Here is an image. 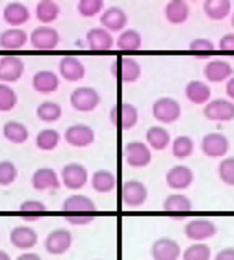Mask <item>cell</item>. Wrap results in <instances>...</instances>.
<instances>
[{"label": "cell", "mask_w": 234, "mask_h": 260, "mask_svg": "<svg viewBox=\"0 0 234 260\" xmlns=\"http://www.w3.org/2000/svg\"><path fill=\"white\" fill-rule=\"evenodd\" d=\"M86 44L93 51H109L114 46V38L104 28H91L86 32Z\"/></svg>", "instance_id": "cb8c5ba5"}, {"label": "cell", "mask_w": 234, "mask_h": 260, "mask_svg": "<svg viewBox=\"0 0 234 260\" xmlns=\"http://www.w3.org/2000/svg\"><path fill=\"white\" fill-rule=\"evenodd\" d=\"M94 260H98V258H94Z\"/></svg>", "instance_id": "f5cc1de1"}, {"label": "cell", "mask_w": 234, "mask_h": 260, "mask_svg": "<svg viewBox=\"0 0 234 260\" xmlns=\"http://www.w3.org/2000/svg\"><path fill=\"white\" fill-rule=\"evenodd\" d=\"M101 96L91 86H78L70 94L72 108L78 112H91L99 106Z\"/></svg>", "instance_id": "3957f363"}, {"label": "cell", "mask_w": 234, "mask_h": 260, "mask_svg": "<svg viewBox=\"0 0 234 260\" xmlns=\"http://www.w3.org/2000/svg\"><path fill=\"white\" fill-rule=\"evenodd\" d=\"M65 142L75 148H86L94 142V130L86 124H74L65 130Z\"/></svg>", "instance_id": "9a60e30c"}, {"label": "cell", "mask_w": 234, "mask_h": 260, "mask_svg": "<svg viewBox=\"0 0 234 260\" xmlns=\"http://www.w3.org/2000/svg\"><path fill=\"white\" fill-rule=\"evenodd\" d=\"M147 143L153 150L163 151L168 148L169 143H171V135H169V132L164 127L153 125L147 130Z\"/></svg>", "instance_id": "4dcf8cb0"}, {"label": "cell", "mask_w": 234, "mask_h": 260, "mask_svg": "<svg viewBox=\"0 0 234 260\" xmlns=\"http://www.w3.org/2000/svg\"><path fill=\"white\" fill-rule=\"evenodd\" d=\"M210 96H212V89L205 81L192 80L185 86V98L193 104H207L210 101Z\"/></svg>", "instance_id": "83f0119b"}, {"label": "cell", "mask_w": 234, "mask_h": 260, "mask_svg": "<svg viewBox=\"0 0 234 260\" xmlns=\"http://www.w3.org/2000/svg\"><path fill=\"white\" fill-rule=\"evenodd\" d=\"M229 150V140L223 134H207L202 138V151L210 158H221Z\"/></svg>", "instance_id": "2e32d148"}, {"label": "cell", "mask_w": 234, "mask_h": 260, "mask_svg": "<svg viewBox=\"0 0 234 260\" xmlns=\"http://www.w3.org/2000/svg\"><path fill=\"white\" fill-rule=\"evenodd\" d=\"M59 83H60L59 77L51 70H39L33 75V88L38 93L43 94L54 93L59 88Z\"/></svg>", "instance_id": "484cf974"}, {"label": "cell", "mask_w": 234, "mask_h": 260, "mask_svg": "<svg viewBox=\"0 0 234 260\" xmlns=\"http://www.w3.org/2000/svg\"><path fill=\"white\" fill-rule=\"evenodd\" d=\"M28 39L29 38L25 29L10 28V29H5L2 35H0V47L9 49V51H17V49H21L26 44Z\"/></svg>", "instance_id": "f1b7e54d"}, {"label": "cell", "mask_w": 234, "mask_h": 260, "mask_svg": "<svg viewBox=\"0 0 234 260\" xmlns=\"http://www.w3.org/2000/svg\"><path fill=\"white\" fill-rule=\"evenodd\" d=\"M204 116L208 120L229 122L234 119V103L229 100H223V98L208 101V104H205L204 108Z\"/></svg>", "instance_id": "9c48e42d"}, {"label": "cell", "mask_w": 234, "mask_h": 260, "mask_svg": "<svg viewBox=\"0 0 234 260\" xmlns=\"http://www.w3.org/2000/svg\"><path fill=\"white\" fill-rule=\"evenodd\" d=\"M103 8H104L103 0H80L77 5V10L83 18H93V16L103 12Z\"/></svg>", "instance_id": "b9f144b4"}, {"label": "cell", "mask_w": 234, "mask_h": 260, "mask_svg": "<svg viewBox=\"0 0 234 260\" xmlns=\"http://www.w3.org/2000/svg\"><path fill=\"white\" fill-rule=\"evenodd\" d=\"M184 233H185V238L193 242H204L213 238L218 233V228L213 221H210V219L198 218V219L187 221V224L184 228Z\"/></svg>", "instance_id": "52a82bcc"}, {"label": "cell", "mask_w": 234, "mask_h": 260, "mask_svg": "<svg viewBox=\"0 0 234 260\" xmlns=\"http://www.w3.org/2000/svg\"><path fill=\"white\" fill-rule=\"evenodd\" d=\"M60 182L70 190H80L88 182V171L80 162H69L60 171Z\"/></svg>", "instance_id": "8992f818"}, {"label": "cell", "mask_w": 234, "mask_h": 260, "mask_svg": "<svg viewBox=\"0 0 234 260\" xmlns=\"http://www.w3.org/2000/svg\"><path fill=\"white\" fill-rule=\"evenodd\" d=\"M60 41L59 31L54 29L51 26H39L36 29H33L29 36V43L35 49H39V51H51V49H55Z\"/></svg>", "instance_id": "4fadbf2b"}, {"label": "cell", "mask_w": 234, "mask_h": 260, "mask_svg": "<svg viewBox=\"0 0 234 260\" xmlns=\"http://www.w3.org/2000/svg\"><path fill=\"white\" fill-rule=\"evenodd\" d=\"M226 94H228L234 101V75L228 81H226Z\"/></svg>", "instance_id": "c3c4849f"}, {"label": "cell", "mask_w": 234, "mask_h": 260, "mask_svg": "<svg viewBox=\"0 0 234 260\" xmlns=\"http://www.w3.org/2000/svg\"><path fill=\"white\" fill-rule=\"evenodd\" d=\"M210 258H212V249L204 242H193L182 254V260H210Z\"/></svg>", "instance_id": "ab89813d"}, {"label": "cell", "mask_w": 234, "mask_h": 260, "mask_svg": "<svg viewBox=\"0 0 234 260\" xmlns=\"http://www.w3.org/2000/svg\"><path fill=\"white\" fill-rule=\"evenodd\" d=\"M0 260H12V258H10V255L7 254L5 250H0Z\"/></svg>", "instance_id": "f907efd6"}, {"label": "cell", "mask_w": 234, "mask_h": 260, "mask_svg": "<svg viewBox=\"0 0 234 260\" xmlns=\"http://www.w3.org/2000/svg\"><path fill=\"white\" fill-rule=\"evenodd\" d=\"M204 12L210 20H224L231 13L229 0H205Z\"/></svg>", "instance_id": "d6a6232c"}, {"label": "cell", "mask_w": 234, "mask_h": 260, "mask_svg": "<svg viewBox=\"0 0 234 260\" xmlns=\"http://www.w3.org/2000/svg\"><path fill=\"white\" fill-rule=\"evenodd\" d=\"M109 119L114 127L122 130H130L139 122V111H137L133 104L127 101H120L111 109Z\"/></svg>", "instance_id": "7a4b0ae2"}, {"label": "cell", "mask_w": 234, "mask_h": 260, "mask_svg": "<svg viewBox=\"0 0 234 260\" xmlns=\"http://www.w3.org/2000/svg\"><path fill=\"white\" fill-rule=\"evenodd\" d=\"M192 208V200L187 195L182 193H173L166 197V200L163 202V210L173 216H185L187 213H190Z\"/></svg>", "instance_id": "7402d4cb"}, {"label": "cell", "mask_w": 234, "mask_h": 260, "mask_svg": "<svg viewBox=\"0 0 234 260\" xmlns=\"http://www.w3.org/2000/svg\"><path fill=\"white\" fill-rule=\"evenodd\" d=\"M182 250L179 242L171 238H159L151 244L153 260H179Z\"/></svg>", "instance_id": "5bb4252c"}, {"label": "cell", "mask_w": 234, "mask_h": 260, "mask_svg": "<svg viewBox=\"0 0 234 260\" xmlns=\"http://www.w3.org/2000/svg\"><path fill=\"white\" fill-rule=\"evenodd\" d=\"M189 49L193 52H212L215 49V44L210 39L205 38H197L193 39L192 43L189 44Z\"/></svg>", "instance_id": "f6af8a7d"}, {"label": "cell", "mask_w": 234, "mask_h": 260, "mask_svg": "<svg viewBox=\"0 0 234 260\" xmlns=\"http://www.w3.org/2000/svg\"><path fill=\"white\" fill-rule=\"evenodd\" d=\"M124 159L132 168H145L151 162V150L147 143L130 142L124 148Z\"/></svg>", "instance_id": "30bf717a"}, {"label": "cell", "mask_w": 234, "mask_h": 260, "mask_svg": "<svg viewBox=\"0 0 234 260\" xmlns=\"http://www.w3.org/2000/svg\"><path fill=\"white\" fill-rule=\"evenodd\" d=\"M59 70H60V77L65 78L67 81H78L85 77V65L82 60H78L77 57L65 55L62 57L59 62Z\"/></svg>", "instance_id": "603a6c76"}, {"label": "cell", "mask_w": 234, "mask_h": 260, "mask_svg": "<svg viewBox=\"0 0 234 260\" xmlns=\"http://www.w3.org/2000/svg\"><path fill=\"white\" fill-rule=\"evenodd\" d=\"M62 213L70 224L85 226L94 219L96 205L86 195H70L62 203Z\"/></svg>", "instance_id": "6da1fadb"}, {"label": "cell", "mask_w": 234, "mask_h": 260, "mask_svg": "<svg viewBox=\"0 0 234 260\" xmlns=\"http://www.w3.org/2000/svg\"><path fill=\"white\" fill-rule=\"evenodd\" d=\"M72 242H74L72 233L65 228H57L46 236L44 247L51 255H62L72 247Z\"/></svg>", "instance_id": "ba28073f"}, {"label": "cell", "mask_w": 234, "mask_h": 260, "mask_svg": "<svg viewBox=\"0 0 234 260\" xmlns=\"http://www.w3.org/2000/svg\"><path fill=\"white\" fill-rule=\"evenodd\" d=\"M117 179L116 176L111 173L108 169H98L94 171L93 176H91V185L96 192L99 193H109L114 190Z\"/></svg>", "instance_id": "f546056e"}, {"label": "cell", "mask_w": 234, "mask_h": 260, "mask_svg": "<svg viewBox=\"0 0 234 260\" xmlns=\"http://www.w3.org/2000/svg\"><path fill=\"white\" fill-rule=\"evenodd\" d=\"M231 23H232V26H234V13H232V18H231Z\"/></svg>", "instance_id": "816d5d0a"}, {"label": "cell", "mask_w": 234, "mask_h": 260, "mask_svg": "<svg viewBox=\"0 0 234 260\" xmlns=\"http://www.w3.org/2000/svg\"><path fill=\"white\" fill-rule=\"evenodd\" d=\"M213 260H234V247H224L215 255Z\"/></svg>", "instance_id": "7dc6e473"}, {"label": "cell", "mask_w": 234, "mask_h": 260, "mask_svg": "<svg viewBox=\"0 0 234 260\" xmlns=\"http://www.w3.org/2000/svg\"><path fill=\"white\" fill-rule=\"evenodd\" d=\"M31 182L36 190H57L60 187V179L55 174V171L51 168H41L35 171L33 177H31Z\"/></svg>", "instance_id": "ffe728a7"}, {"label": "cell", "mask_w": 234, "mask_h": 260, "mask_svg": "<svg viewBox=\"0 0 234 260\" xmlns=\"http://www.w3.org/2000/svg\"><path fill=\"white\" fill-rule=\"evenodd\" d=\"M117 47L122 51H137L142 47V35L137 29H125L117 38Z\"/></svg>", "instance_id": "8d00e7d4"}, {"label": "cell", "mask_w": 234, "mask_h": 260, "mask_svg": "<svg viewBox=\"0 0 234 260\" xmlns=\"http://www.w3.org/2000/svg\"><path fill=\"white\" fill-rule=\"evenodd\" d=\"M99 21L106 31L117 32V31H125L128 18L127 13L120 7H109L103 12Z\"/></svg>", "instance_id": "e0dca14e"}, {"label": "cell", "mask_w": 234, "mask_h": 260, "mask_svg": "<svg viewBox=\"0 0 234 260\" xmlns=\"http://www.w3.org/2000/svg\"><path fill=\"white\" fill-rule=\"evenodd\" d=\"M18 211H20V216L25 219V221H36L38 218L46 215L47 207L39 200H25L20 205Z\"/></svg>", "instance_id": "836d02e7"}, {"label": "cell", "mask_w": 234, "mask_h": 260, "mask_svg": "<svg viewBox=\"0 0 234 260\" xmlns=\"http://www.w3.org/2000/svg\"><path fill=\"white\" fill-rule=\"evenodd\" d=\"M164 15H166V20L169 23L182 24V23L187 21L189 15H190L189 4L185 2V0H171V2L166 4Z\"/></svg>", "instance_id": "4316f807"}, {"label": "cell", "mask_w": 234, "mask_h": 260, "mask_svg": "<svg viewBox=\"0 0 234 260\" xmlns=\"http://www.w3.org/2000/svg\"><path fill=\"white\" fill-rule=\"evenodd\" d=\"M60 7L59 4H55L54 0H41L36 5V16L41 23H52L59 18Z\"/></svg>", "instance_id": "e575fe53"}, {"label": "cell", "mask_w": 234, "mask_h": 260, "mask_svg": "<svg viewBox=\"0 0 234 260\" xmlns=\"http://www.w3.org/2000/svg\"><path fill=\"white\" fill-rule=\"evenodd\" d=\"M153 117L156 120L163 122V124H173L177 119L181 117V104L177 103L174 98H169V96H163V98H158V100L153 103Z\"/></svg>", "instance_id": "5b68a950"}, {"label": "cell", "mask_w": 234, "mask_h": 260, "mask_svg": "<svg viewBox=\"0 0 234 260\" xmlns=\"http://www.w3.org/2000/svg\"><path fill=\"white\" fill-rule=\"evenodd\" d=\"M25 63L17 55H5L0 59V83H15L23 77Z\"/></svg>", "instance_id": "7c38bea8"}, {"label": "cell", "mask_w": 234, "mask_h": 260, "mask_svg": "<svg viewBox=\"0 0 234 260\" xmlns=\"http://www.w3.org/2000/svg\"><path fill=\"white\" fill-rule=\"evenodd\" d=\"M60 142V134L54 128H44L36 135V146L43 151H51L57 148Z\"/></svg>", "instance_id": "d590c367"}, {"label": "cell", "mask_w": 234, "mask_h": 260, "mask_svg": "<svg viewBox=\"0 0 234 260\" xmlns=\"http://www.w3.org/2000/svg\"><path fill=\"white\" fill-rule=\"evenodd\" d=\"M218 176H220L221 182H224L226 185L234 187V158H224L220 166H218Z\"/></svg>", "instance_id": "ee69618b"}, {"label": "cell", "mask_w": 234, "mask_h": 260, "mask_svg": "<svg viewBox=\"0 0 234 260\" xmlns=\"http://www.w3.org/2000/svg\"><path fill=\"white\" fill-rule=\"evenodd\" d=\"M18 103V96L9 85L0 83V112L12 111Z\"/></svg>", "instance_id": "60d3db41"}, {"label": "cell", "mask_w": 234, "mask_h": 260, "mask_svg": "<svg viewBox=\"0 0 234 260\" xmlns=\"http://www.w3.org/2000/svg\"><path fill=\"white\" fill-rule=\"evenodd\" d=\"M10 242L20 250H29L38 244V234L29 226H15L10 231Z\"/></svg>", "instance_id": "d6986e66"}, {"label": "cell", "mask_w": 234, "mask_h": 260, "mask_svg": "<svg viewBox=\"0 0 234 260\" xmlns=\"http://www.w3.org/2000/svg\"><path fill=\"white\" fill-rule=\"evenodd\" d=\"M218 47H220L221 51H234V32L224 35L220 39V43H218Z\"/></svg>", "instance_id": "bcb514c9"}, {"label": "cell", "mask_w": 234, "mask_h": 260, "mask_svg": "<svg viewBox=\"0 0 234 260\" xmlns=\"http://www.w3.org/2000/svg\"><path fill=\"white\" fill-rule=\"evenodd\" d=\"M193 182V173L189 166L177 165L171 168L166 174V184L174 190H184Z\"/></svg>", "instance_id": "ac0fdd59"}, {"label": "cell", "mask_w": 234, "mask_h": 260, "mask_svg": "<svg viewBox=\"0 0 234 260\" xmlns=\"http://www.w3.org/2000/svg\"><path fill=\"white\" fill-rule=\"evenodd\" d=\"M204 75L208 81H212V83H220V81L229 80L232 77V67L229 65V62L215 59V60H210L205 65Z\"/></svg>", "instance_id": "44dd1931"}, {"label": "cell", "mask_w": 234, "mask_h": 260, "mask_svg": "<svg viewBox=\"0 0 234 260\" xmlns=\"http://www.w3.org/2000/svg\"><path fill=\"white\" fill-rule=\"evenodd\" d=\"M17 260H41V257H39L38 254H35V252H25V254L18 255Z\"/></svg>", "instance_id": "681fc988"}, {"label": "cell", "mask_w": 234, "mask_h": 260, "mask_svg": "<svg viewBox=\"0 0 234 260\" xmlns=\"http://www.w3.org/2000/svg\"><path fill=\"white\" fill-rule=\"evenodd\" d=\"M4 137L12 143H25L29 137V130L25 124H21L18 120H9L4 125Z\"/></svg>", "instance_id": "1f68e13d"}, {"label": "cell", "mask_w": 234, "mask_h": 260, "mask_svg": "<svg viewBox=\"0 0 234 260\" xmlns=\"http://www.w3.org/2000/svg\"><path fill=\"white\" fill-rule=\"evenodd\" d=\"M29 10L25 4L21 2H10L4 8V20L10 26H21L29 20Z\"/></svg>", "instance_id": "d4e9b609"}, {"label": "cell", "mask_w": 234, "mask_h": 260, "mask_svg": "<svg viewBox=\"0 0 234 260\" xmlns=\"http://www.w3.org/2000/svg\"><path fill=\"white\" fill-rule=\"evenodd\" d=\"M36 116L43 122H55L62 116V108H60V104L54 103V101H44L38 106Z\"/></svg>", "instance_id": "74e56055"}, {"label": "cell", "mask_w": 234, "mask_h": 260, "mask_svg": "<svg viewBox=\"0 0 234 260\" xmlns=\"http://www.w3.org/2000/svg\"><path fill=\"white\" fill-rule=\"evenodd\" d=\"M111 73L124 83H135L142 75V67L133 57H117L111 65Z\"/></svg>", "instance_id": "277c9868"}, {"label": "cell", "mask_w": 234, "mask_h": 260, "mask_svg": "<svg viewBox=\"0 0 234 260\" xmlns=\"http://www.w3.org/2000/svg\"><path fill=\"white\" fill-rule=\"evenodd\" d=\"M120 193H122L124 205L130 207V208H139V207L145 205V202L148 199V189L142 182L135 181V179H130V181L124 182Z\"/></svg>", "instance_id": "8fae6325"}, {"label": "cell", "mask_w": 234, "mask_h": 260, "mask_svg": "<svg viewBox=\"0 0 234 260\" xmlns=\"http://www.w3.org/2000/svg\"><path fill=\"white\" fill-rule=\"evenodd\" d=\"M193 153V140L187 135H179L173 142V154L177 159H187Z\"/></svg>", "instance_id": "f35d334b"}, {"label": "cell", "mask_w": 234, "mask_h": 260, "mask_svg": "<svg viewBox=\"0 0 234 260\" xmlns=\"http://www.w3.org/2000/svg\"><path fill=\"white\" fill-rule=\"evenodd\" d=\"M18 177V169L12 161H0V185H10Z\"/></svg>", "instance_id": "7bdbcfd3"}]
</instances>
